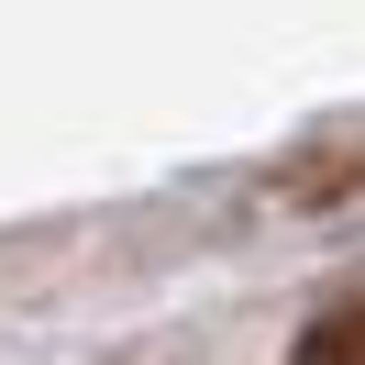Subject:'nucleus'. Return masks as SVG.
<instances>
[{"mask_svg":"<svg viewBox=\"0 0 365 365\" xmlns=\"http://www.w3.org/2000/svg\"><path fill=\"white\" fill-rule=\"evenodd\" d=\"M299 365H365V288H354V299H332V310H310Z\"/></svg>","mask_w":365,"mask_h":365,"instance_id":"f257e3e1","label":"nucleus"}]
</instances>
